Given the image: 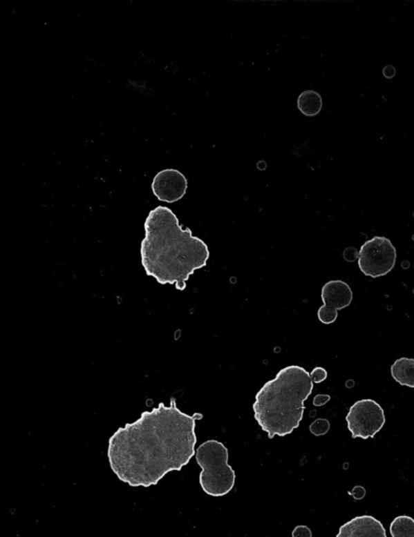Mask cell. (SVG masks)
<instances>
[{
	"label": "cell",
	"mask_w": 414,
	"mask_h": 537,
	"mask_svg": "<svg viewBox=\"0 0 414 537\" xmlns=\"http://www.w3.org/2000/svg\"><path fill=\"white\" fill-rule=\"evenodd\" d=\"M314 391L310 373L299 365L284 367L256 395L254 419L270 439L285 437L299 427L304 402Z\"/></svg>",
	"instance_id": "cell-3"
},
{
	"label": "cell",
	"mask_w": 414,
	"mask_h": 537,
	"mask_svg": "<svg viewBox=\"0 0 414 537\" xmlns=\"http://www.w3.org/2000/svg\"><path fill=\"white\" fill-rule=\"evenodd\" d=\"M329 400H330L329 395H317L314 399V407H323V405L326 404Z\"/></svg>",
	"instance_id": "cell-16"
},
{
	"label": "cell",
	"mask_w": 414,
	"mask_h": 537,
	"mask_svg": "<svg viewBox=\"0 0 414 537\" xmlns=\"http://www.w3.org/2000/svg\"><path fill=\"white\" fill-rule=\"evenodd\" d=\"M391 534L393 537H414L413 518L407 516L395 518L391 525Z\"/></svg>",
	"instance_id": "cell-12"
},
{
	"label": "cell",
	"mask_w": 414,
	"mask_h": 537,
	"mask_svg": "<svg viewBox=\"0 0 414 537\" xmlns=\"http://www.w3.org/2000/svg\"><path fill=\"white\" fill-rule=\"evenodd\" d=\"M309 429L312 435L320 437V436H324L328 433L329 429H330V423H329L328 420L318 419L310 425Z\"/></svg>",
	"instance_id": "cell-13"
},
{
	"label": "cell",
	"mask_w": 414,
	"mask_h": 537,
	"mask_svg": "<svg viewBox=\"0 0 414 537\" xmlns=\"http://www.w3.org/2000/svg\"><path fill=\"white\" fill-rule=\"evenodd\" d=\"M144 229L140 253L145 273L160 284H175L177 290H185L191 274L207 264V245L193 236L189 228L183 229L176 214L164 206L149 212Z\"/></svg>",
	"instance_id": "cell-2"
},
{
	"label": "cell",
	"mask_w": 414,
	"mask_h": 537,
	"mask_svg": "<svg viewBox=\"0 0 414 537\" xmlns=\"http://www.w3.org/2000/svg\"><path fill=\"white\" fill-rule=\"evenodd\" d=\"M357 257L361 273L373 278L381 277L395 268L397 250L391 240L375 236L361 246Z\"/></svg>",
	"instance_id": "cell-5"
},
{
	"label": "cell",
	"mask_w": 414,
	"mask_h": 537,
	"mask_svg": "<svg viewBox=\"0 0 414 537\" xmlns=\"http://www.w3.org/2000/svg\"><path fill=\"white\" fill-rule=\"evenodd\" d=\"M201 413L180 411L176 400L143 411L134 423L117 429L109 441L111 468L131 487L156 486L169 472L181 471L196 456V421Z\"/></svg>",
	"instance_id": "cell-1"
},
{
	"label": "cell",
	"mask_w": 414,
	"mask_h": 537,
	"mask_svg": "<svg viewBox=\"0 0 414 537\" xmlns=\"http://www.w3.org/2000/svg\"><path fill=\"white\" fill-rule=\"evenodd\" d=\"M391 375L393 378L403 387L414 389V359H397L391 365Z\"/></svg>",
	"instance_id": "cell-10"
},
{
	"label": "cell",
	"mask_w": 414,
	"mask_h": 537,
	"mask_svg": "<svg viewBox=\"0 0 414 537\" xmlns=\"http://www.w3.org/2000/svg\"><path fill=\"white\" fill-rule=\"evenodd\" d=\"M321 297L323 306L319 309V320L324 324H331L338 318V311L347 308L352 302V291L342 280H331L322 288Z\"/></svg>",
	"instance_id": "cell-7"
},
{
	"label": "cell",
	"mask_w": 414,
	"mask_h": 537,
	"mask_svg": "<svg viewBox=\"0 0 414 537\" xmlns=\"http://www.w3.org/2000/svg\"><path fill=\"white\" fill-rule=\"evenodd\" d=\"M337 537H387L383 524L371 516L352 518L341 526Z\"/></svg>",
	"instance_id": "cell-9"
},
{
	"label": "cell",
	"mask_w": 414,
	"mask_h": 537,
	"mask_svg": "<svg viewBox=\"0 0 414 537\" xmlns=\"http://www.w3.org/2000/svg\"><path fill=\"white\" fill-rule=\"evenodd\" d=\"M310 377H312V380L314 383L323 382V381H325L327 379V371L326 369H323V367H316V369H312V373H310Z\"/></svg>",
	"instance_id": "cell-14"
},
{
	"label": "cell",
	"mask_w": 414,
	"mask_h": 537,
	"mask_svg": "<svg viewBox=\"0 0 414 537\" xmlns=\"http://www.w3.org/2000/svg\"><path fill=\"white\" fill-rule=\"evenodd\" d=\"M196 460L202 468L200 485L207 496L219 498L232 491L236 473L228 464V449L223 443L217 440L204 442L196 450Z\"/></svg>",
	"instance_id": "cell-4"
},
{
	"label": "cell",
	"mask_w": 414,
	"mask_h": 537,
	"mask_svg": "<svg viewBox=\"0 0 414 537\" xmlns=\"http://www.w3.org/2000/svg\"><path fill=\"white\" fill-rule=\"evenodd\" d=\"M351 496H355V498H357V500H361V498H364L365 496V490L364 488L361 487V486H357V487L355 488V490H353L352 492H351Z\"/></svg>",
	"instance_id": "cell-17"
},
{
	"label": "cell",
	"mask_w": 414,
	"mask_h": 537,
	"mask_svg": "<svg viewBox=\"0 0 414 537\" xmlns=\"http://www.w3.org/2000/svg\"><path fill=\"white\" fill-rule=\"evenodd\" d=\"M298 107L304 116H317L322 110V97L314 90H305L299 96Z\"/></svg>",
	"instance_id": "cell-11"
},
{
	"label": "cell",
	"mask_w": 414,
	"mask_h": 537,
	"mask_svg": "<svg viewBox=\"0 0 414 537\" xmlns=\"http://www.w3.org/2000/svg\"><path fill=\"white\" fill-rule=\"evenodd\" d=\"M346 421L353 439L366 440L375 438L385 425V413L375 400H359L349 409Z\"/></svg>",
	"instance_id": "cell-6"
},
{
	"label": "cell",
	"mask_w": 414,
	"mask_h": 537,
	"mask_svg": "<svg viewBox=\"0 0 414 537\" xmlns=\"http://www.w3.org/2000/svg\"><path fill=\"white\" fill-rule=\"evenodd\" d=\"M292 537H312V532L307 526H298L292 531Z\"/></svg>",
	"instance_id": "cell-15"
},
{
	"label": "cell",
	"mask_w": 414,
	"mask_h": 537,
	"mask_svg": "<svg viewBox=\"0 0 414 537\" xmlns=\"http://www.w3.org/2000/svg\"><path fill=\"white\" fill-rule=\"evenodd\" d=\"M151 191L160 201L175 203L187 193V177L177 169H165L153 177Z\"/></svg>",
	"instance_id": "cell-8"
}]
</instances>
